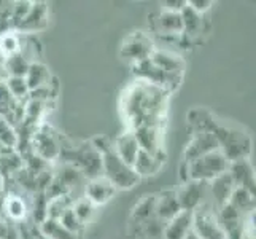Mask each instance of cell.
Instances as JSON below:
<instances>
[{
  "label": "cell",
  "mask_w": 256,
  "mask_h": 239,
  "mask_svg": "<svg viewBox=\"0 0 256 239\" xmlns=\"http://www.w3.org/2000/svg\"><path fill=\"white\" fill-rule=\"evenodd\" d=\"M169 94L161 88L137 80L122 94V113L128 120L129 131L140 126L162 128Z\"/></svg>",
  "instance_id": "cell-1"
},
{
  "label": "cell",
  "mask_w": 256,
  "mask_h": 239,
  "mask_svg": "<svg viewBox=\"0 0 256 239\" xmlns=\"http://www.w3.org/2000/svg\"><path fill=\"white\" fill-rule=\"evenodd\" d=\"M102 156V175L116 190H130L140 182L134 167L126 164L114 153L113 145L107 137H97L91 142Z\"/></svg>",
  "instance_id": "cell-2"
},
{
  "label": "cell",
  "mask_w": 256,
  "mask_h": 239,
  "mask_svg": "<svg viewBox=\"0 0 256 239\" xmlns=\"http://www.w3.org/2000/svg\"><path fill=\"white\" fill-rule=\"evenodd\" d=\"M59 158L64 159V164H70L80 171L88 180L102 175V156L91 142H83L76 147H62Z\"/></svg>",
  "instance_id": "cell-3"
},
{
  "label": "cell",
  "mask_w": 256,
  "mask_h": 239,
  "mask_svg": "<svg viewBox=\"0 0 256 239\" xmlns=\"http://www.w3.org/2000/svg\"><path fill=\"white\" fill-rule=\"evenodd\" d=\"M214 136L218 142V150L224 155L229 163L237 161V159H246L252 152V140L245 131L226 126L218 121L214 131Z\"/></svg>",
  "instance_id": "cell-4"
},
{
  "label": "cell",
  "mask_w": 256,
  "mask_h": 239,
  "mask_svg": "<svg viewBox=\"0 0 256 239\" xmlns=\"http://www.w3.org/2000/svg\"><path fill=\"white\" fill-rule=\"evenodd\" d=\"M228 167H229V161L224 158V155L220 150H215V152H210L188 163L190 180L210 182L215 177L228 172Z\"/></svg>",
  "instance_id": "cell-5"
},
{
  "label": "cell",
  "mask_w": 256,
  "mask_h": 239,
  "mask_svg": "<svg viewBox=\"0 0 256 239\" xmlns=\"http://www.w3.org/2000/svg\"><path fill=\"white\" fill-rule=\"evenodd\" d=\"M132 70H134V74L138 80L146 82L150 85H154L167 93L175 91L183 80V75L166 72V70L156 67L150 59L142 61V63H138V64H132Z\"/></svg>",
  "instance_id": "cell-6"
},
{
  "label": "cell",
  "mask_w": 256,
  "mask_h": 239,
  "mask_svg": "<svg viewBox=\"0 0 256 239\" xmlns=\"http://www.w3.org/2000/svg\"><path fill=\"white\" fill-rule=\"evenodd\" d=\"M192 231L200 239H226L215 210L206 204H200L192 212Z\"/></svg>",
  "instance_id": "cell-7"
},
{
  "label": "cell",
  "mask_w": 256,
  "mask_h": 239,
  "mask_svg": "<svg viewBox=\"0 0 256 239\" xmlns=\"http://www.w3.org/2000/svg\"><path fill=\"white\" fill-rule=\"evenodd\" d=\"M60 148H62V145L59 144L56 134H52L51 128L45 125L37 126L30 142V150L35 155L50 163L60 156Z\"/></svg>",
  "instance_id": "cell-8"
},
{
  "label": "cell",
  "mask_w": 256,
  "mask_h": 239,
  "mask_svg": "<svg viewBox=\"0 0 256 239\" xmlns=\"http://www.w3.org/2000/svg\"><path fill=\"white\" fill-rule=\"evenodd\" d=\"M153 53H154V43L144 32L130 34L121 47V56L130 61L132 64H138L142 61L150 59Z\"/></svg>",
  "instance_id": "cell-9"
},
{
  "label": "cell",
  "mask_w": 256,
  "mask_h": 239,
  "mask_svg": "<svg viewBox=\"0 0 256 239\" xmlns=\"http://www.w3.org/2000/svg\"><path fill=\"white\" fill-rule=\"evenodd\" d=\"M175 194L182 210L194 212L202 204V199L206 196V182L190 180L183 183L178 190H175Z\"/></svg>",
  "instance_id": "cell-10"
},
{
  "label": "cell",
  "mask_w": 256,
  "mask_h": 239,
  "mask_svg": "<svg viewBox=\"0 0 256 239\" xmlns=\"http://www.w3.org/2000/svg\"><path fill=\"white\" fill-rule=\"evenodd\" d=\"M50 23V8L45 2H32L29 13L24 16V20L18 24V32L34 34L45 29Z\"/></svg>",
  "instance_id": "cell-11"
},
{
  "label": "cell",
  "mask_w": 256,
  "mask_h": 239,
  "mask_svg": "<svg viewBox=\"0 0 256 239\" xmlns=\"http://www.w3.org/2000/svg\"><path fill=\"white\" fill-rule=\"evenodd\" d=\"M218 150V142L212 132H199V134H192L191 140L188 142L186 148L183 152V161L191 163L194 159L204 156L210 152Z\"/></svg>",
  "instance_id": "cell-12"
},
{
  "label": "cell",
  "mask_w": 256,
  "mask_h": 239,
  "mask_svg": "<svg viewBox=\"0 0 256 239\" xmlns=\"http://www.w3.org/2000/svg\"><path fill=\"white\" fill-rule=\"evenodd\" d=\"M228 174L232 179L236 188H245L254 196V169L250 158L229 163Z\"/></svg>",
  "instance_id": "cell-13"
},
{
  "label": "cell",
  "mask_w": 256,
  "mask_h": 239,
  "mask_svg": "<svg viewBox=\"0 0 256 239\" xmlns=\"http://www.w3.org/2000/svg\"><path fill=\"white\" fill-rule=\"evenodd\" d=\"M132 134L137 139L140 150L146 153H164L162 148V128L156 126H140L132 129Z\"/></svg>",
  "instance_id": "cell-14"
},
{
  "label": "cell",
  "mask_w": 256,
  "mask_h": 239,
  "mask_svg": "<svg viewBox=\"0 0 256 239\" xmlns=\"http://www.w3.org/2000/svg\"><path fill=\"white\" fill-rule=\"evenodd\" d=\"M114 193H116V188L104 175L88 180L84 187V198L90 199L94 206H102L105 202H108Z\"/></svg>",
  "instance_id": "cell-15"
},
{
  "label": "cell",
  "mask_w": 256,
  "mask_h": 239,
  "mask_svg": "<svg viewBox=\"0 0 256 239\" xmlns=\"http://www.w3.org/2000/svg\"><path fill=\"white\" fill-rule=\"evenodd\" d=\"M166 163V153H146L144 150H140L134 164V171L138 174V177H150V175H154L161 171V167Z\"/></svg>",
  "instance_id": "cell-16"
},
{
  "label": "cell",
  "mask_w": 256,
  "mask_h": 239,
  "mask_svg": "<svg viewBox=\"0 0 256 239\" xmlns=\"http://www.w3.org/2000/svg\"><path fill=\"white\" fill-rule=\"evenodd\" d=\"M182 212V207L178 204V199H176L175 190H167L158 194L156 199V209H154V215L162 220L164 223L170 222L174 217H176Z\"/></svg>",
  "instance_id": "cell-17"
},
{
  "label": "cell",
  "mask_w": 256,
  "mask_h": 239,
  "mask_svg": "<svg viewBox=\"0 0 256 239\" xmlns=\"http://www.w3.org/2000/svg\"><path fill=\"white\" fill-rule=\"evenodd\" d=\"M112 145H113L114 153H116L126 164H129V166L134 164L136 158L140 152V147H138L137 139L134 137V134H132V131L122 132L121 136L114 139V142Z\"/></svg>",
  "instance_id": "cell-18"
},
{
  "label": "cell",
  "mask_w": 256,
  "mask_h": 239,
  "mask_svg": "<svg viewBox=\"0 0 256 239\" xmlns=\"http://www.w3.org/2000/svg\"><path fill=\"white\" fill-rule=\"evenodd\" d=\"M186 120H188V128L191 131V136L199 134V132H212L214 134V131L218 125L216 118L206 109H192L188 113Z\"/></svg>",
  "instance_id": "cell-19"
},
{
  "label": "cell",
  "mask_w": 256,
  "mask_h": 239,
  "mask_svg": "<svg viewBox=\"0 0 256 239\" xmlns=\"http://www.w3.org/2000/svg\"><path fill=\"white\" fill-rule=\"evenodd\" d=\"M192 229V212L182 210L170 222L166 223L164 239H184Z\"/></svg>",
  "instance_id": "cell-20"
},
{
  "label": "cell",
  "mask_w": 256,
  "mask_h": 239,
  "mask_svg": "<svg viewBox=\"0 0 256 239\" xmlns=\"http://www.w3.org/2000/svg\"><path fill=\"white\" fill-rule=\"evenodd\" d=\"M234 188H236V185L228 172L215 177L214 180H210V190H212V194H214L215 204L218 207H223L224 204H228Z\"/></svg>",
  "instance_id": "cell-21"
},
{
  "label": "cell",
  "mask_w": 256,
  "mask_h": 239,
  "mask_svg": "<svg viewBox=\"0 0 256 239\" xmlns=\"http://www.w3.org/2000/svg\"><path fill=\"white\" fill-rule=\"evenodd\" d=\"M24 78H26V83H28L29 93H30V91L48 86L54 77L51 75L50 69L45 64L38 63V61H34V63L29 66V70H28V74H26Z\"/></svg>",
  "instance_id": "cell-22"
},
{
  "label": "cell",
  "mask_w": 256,
  "mask_h": 239,
  "mask_svg": "<svg viewBox=\"0 0 256 239\" xmlns=\"http://www.w3.org/2000/svg\"><path fill=\"white\" fill-rule=\"evenodd\" d=\"M150 61L166 72L169 74H178L183 75V70H184V63L180 56L172 55V53H167V51H158L154 50V53L150 56Z\"/></svg>",
  "instance_id": "cell-23"
},
{
  "label": "cell",
  "mask_w": 256,
  "mask_h": 239,
  "mask_svg": "<svg viewBox=\"0 0 256 239\" xmlns=\"http://www.w3.org/2000/svg\"><path fill=\"white\" fill-rule=\"evenodd\" d=\"M2 210H5L8 218L13 220L14 223H20V222H24L26 215H28V204H26L22 196L12 193V194H8L6 198H4Z\"/></svg>",
  "instance_id": "cell-24"
},
{
  "label": "cell",
  "mask_w": 256,
  "mask_h": 239,
  "mask_svg": "<svg viewBox=\"0 0 256 239\" xmlns=\"http://www.w3.org/2000/svg\"><path fill=\"white\" fill-rule=\"evenodd\" d=\"M156 199H158V194H146V196L140 199L136 204V207L132 209L130 222L134 225H142L146 222V220L154 217Z\"/></svg>",
  "instance_id": "cell-25"
},
{
  "label": "cell",
  "mask_w": 256,
  "mask_h": 239,
  "mask_svg": "<svg viewBox=\"0 0 256 239\" xmlns=\"http://www.w3.org/2000/svg\"><path fill=\"white\" fill-rule=\"evenodd\" d=\"M228 204L240 212L242 215H248L254 212V196L245 188H234Z\"/></svg>",
  "instance_id": "cell-26"
},
{
  "label": "cell",
  "mask_w": 256,
  "mask_h": 239,
  "mask_svg": "<svg viewBox=\"0 0 256 239\" xmlns=\"http://www.w3.org/2000/svg\"><path fill=\"white\" fill-rule=\"evenodd\" d=\"M32 63L26 58L21 51L14 53L12 56H6L4 61V69L8 77H26Z\"/></svg>",
  "instance_id": "cell-27"
},
{
  "label": "cell",
  "mask_w": 256,
  "mask_h": 239,
  "mask_svg": "<svg viewBox=\"0 0 256 239\" xmlns=\"http://www.w3.org/2000/svg\"><path fill=\"white\" fill-rule=\"evenodd\" d=\"M38 229L50 239H83V236L70 233L68 229H66L58 222V220H51V218H46L45 222L40 223Z\"/></svg>",
  "instance_id": "cell-28"
},
{
  "label": "cell",
  "mask_w": 256,
  "mask_h": 239,
  "mask_svg": "<svg viewBox=\"0 0 256 239\" xmlns=\"http://www.w3.org/2000/svg\"><path fill=\"white\" fill-rule=\"evenodd\" d=\"M158 26L160 31L167 35H176L183 32V20L182 13H170V12H162L158 16Z\"/></svg>",
  "instance_id": "cell-29"
},
{
  "label": "cell",
  "mask_w": 256,
  "mask_h": 239,
  "mask_svg": "<svg viewBox=\"0 0 256 239\" xmlns=\"http://www.w3.org/2000/svg\"><path fill=\"white\" fill-rule=\"evenodd\" d=\"M54 177L64 185V187H67L70 191H72L75 187H78V185H82L83 180H84L83 174L78 169H75L74 166H70V164H64Z\"/></svg>",
  "instance_id": "cell-30"
},
{
  "label": "cell",
  "mask_w": 256,
  "mask_h": 239,
  "mask_svg": "<svg viewBox=\"0 0 256 239\" xmlns=\"http://www.w3.org/2000/svg\"><path fill=\"white\" fill-rule=\"evenodd\" d=\"M182 20H183V32L188 37H194L202 31V16L192 12L190 7H186L182 12Z\"/></svg>",
  "instance_id": "cell-31"
},
{
  "label": "cell",
  "mask_w": 256,
  "mask_h": 239,
  "mask_svg": "<svg viewBox=\"0 0 256 239\" xmlns=\"http://www.w3.org/2000/svg\"><path fill=\"white\" fill-rule=\"evenodd\" d=\"M72 210L74 214L76 215V218L86 226L88 222H91V218L94 217V212H96V206L90 199H86L84 196L82 198H76L72 204Z\"/></svg>",
  "instance_id": "cell-32"
},
{
  "label": "cell",
  "mask_w": 256,
  "mask_h": 239,
  "mask_svg": "<svg viewBox=\"0 0 256 239\" xmlns=\"http://www.w3.org/2000/svg\"><path fill=\"white\" fill-rule=\"evenodd\" d=\"M5 85L14 99L21 101V102H26L29 99V86L26 83L24 77H8Z\"/></svg>",
  "instance_id": "cell-33"
},
{
  "label": "cell",
  "mask_w": 256,
  "mask_h": 239,
  "mask_svg": "<svg viewBox=\"0 0 256 239\" xmlns=\"http://www.w3.org/2000/svg\"><path fill=\"white\" fill-rule=\"evenodd\" d=\"M164 228H166V223L156 215L146 220L145 223L138 225L140 233L144 234L145 239H164Z\"/></svg>",
  "instance_id": "cell-34"
},
{
  "label": "cell",
  "mask_w": 256,
  "mask_h": 239,
  "mask_svg": "<svg viewBox=\"0 0 256 239\" xmlns=\"http://www.w3.org/2000/svg\"><path fill=\"white\" fill-rule=\"evenodd\" d=\"M0 144L8 150H16L18 147V132L10 123L0 118Z\"/></svg>",
  "instance_id": "cell-35"
},
{
  "label": "cell",
  "mask_w": 256,
  "mask_h": 239,
  "mask_svg": "<svg viewBox=\"0 0 256 239\" xmlns=\"http://www.w3.org/2000/svg\"><path fill=\"white\" fill-rule=\"evenodd\" d=\"M34 223L35 225H40L43 223L45 220L48 218V198L45 191L42 193H35V198H34Z\"/></svg>",
  "instance_id": "cell-36"
},
{
  "label": "cell",
  "mask_w": 256,
  "mask_h": 239,
  "mask_svg": "<svg viewBox=\"0 0 256 239\" xmlns=\"http://www.w3.org/2000/svg\"><path fill=\"white\" fill-rule=\"evenodd\" d=\"M58 222L62 225L66 229H68L70 233H75V234H80L83 236V229H84V225L80 222V220L76 218V215L74 214L72 207L67 209L62 215H60V218L58 220Z\"/></svg>",
  "instance_id": "cell-37"
},
{
  "label": "cell",
  "mask_w": 256,
  "mask_h": 239,
  "mask_svg": "<svg viewBox=\"0 0 256 239\" xmlns=\"http://www.w3.org/2000/svg\"><path fill=\"white\" fill-rule=\"evenodd\" d=\"M20 48H21V42L16 34L8 32L4 37H0V51H2L4 58L14 55V53L20 51Z\"/></svg>",
  "instance_id": "cell-38"
},
{
  "label": "cell",
  "mask_w": 256,
  "mask_h": 239,
  "mask_svg": "<svg viewBox=\"0 0 256 239\" xmlns=\"http://www.w3.org/2000/svg\"><path fill=\"white\" fill-rule=\"evenodd\" d=\"M32 7V2H13V12H12V28L16 31L18 24H20L24 16L29 13Z\"/></svg>",
  "instance_id": "cell-39"
},
{
  "label": "cell",
  "mask_w": 256,
  "mask_h": 239,
  "mask_svg": "<svg viewBox=\"0 0 256 239\" xmlns=\"http://www.w3.org/2000/svg\"><path fill=\"white\" fill-rule=\"evenodd\" d=\"M186 7H188L186 0H166V2H162V12L182 13Z\"/></svg>",
  "instance_id": "cell-40"
},
{
  "label": "cell",
  "mask_w": 256,
  "mask_h": 239,
  "mask_svg": "<svg viewBox=\"0 0 256 239\" xmlns=\"http://www.w3.org/2000/svg\"><path fill=\"white\" fill-rule=\"evenodd\" d=\"M212 5H214L212 0H190V2H188V7L191 8V10L196 12L200 16L204 13H207L212 8Z\"/></svg>",
  "instance_id": "cell-41"
},
{
  "label": "cell",
  "mask_w": 256,
  "mask_h": 239,
  "mask_svg": "<svg viewBox=\"0 0 256 239\" xmlns=\"http://www.w3.org/2000/svg\"><path fill=\"white\" fill-rule=\"evenodd\" d=\"M18 228V233H20L21 239H37L32 231V223H26V222H20V223H14Z\"/></svg>",
  "instance_id": "cell-42"
},
{
  "label": "cell",
  "mask_w": 256,
  "mask_h": 239,
  "mask_svg": "<svg viewBox=\"0 0 256 239\" xmlns=\"http://www.w3.org/2000/svg\"><path fill=\"white\" fill-rule=\"evenodd\" d=\"M180 180H182V183L190 182V172H188V163L186 161H182V164H180Z\"/></svg>",
  "instance_id": "cell-43"
},
{
  "label": "cell",
  "mask_w": 256,
  "mask_h": 239,
  "mask_svg": "<svg viewBox=\"0 0 256 239\" xmlns=\"http://www.w3.org/2000/svg\"><path fill=\"white\" fill-rule=\"evenodd\" d=\"M10 226L12 223H8L6 220H4L2 217H0V239H5L8 231H10Z\"/></svg>",
  "instance_id": "cell-44"
},
{
  "label": "cell",
  "mask_w": 256,
  "mask_h": 239,
  "mask_svg": "<svg viewBox=\"0 0 256 239\" xmlns=\"http://www.w3.org/2000/svg\"><path fill=\"white\" fill-rule=\"evenodd\" d=\"M5 239H21V237H20V233H18V228H16L14 223H12L10 231H8V234H6Z\"/></svg>",
  "instance_id": "cell-45"
},
{
  "label": "cell",
  "mask_w": 256,
  "mask_h": 239,
  "mask_svg": "<svg viewBox=\"0 0 256 239\" xmlns=\"http://www.w3.org/2000/svg\"><path fill=\"white\" fill-rule=\"evenodd\" d=\"M6 78H8V75H6L5 69H4V64H0V85L5 83V82H6Z\"/></svg>",
  "instance_id": "cell-46"
},
{
  "label": "cell",
  "mask_w": 256,
  "mask_h": 239,
  "mask_svg": "<svg viewBox=\"0 0 256 239\" xmlns=\"http://www.w3.org/2000/svg\"><path fill=\"white\" fill-rule=\"evenodd\" d=\"M184 239H200V237H199V236H198L196 233H194L192 229H191V231H190V233L186 234V237H184Z\"/></svg>",
  "instance_id": "cell-47"
}]
</instances>
